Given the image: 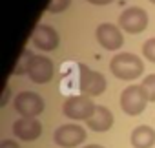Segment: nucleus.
<instances>
[{
    "mask_svg": "<svg viewBox=\"0 0 155 148\" xmlns=\"http://www.w3.org/2000/svg\"><path fill=\"white\" fill-rule=\"evenodd\" d=\"M0 148H20V146H18V143H15L11 139H4L0 143Z\"/></svg>",
    "mask_w": 155,
    "mask_h": 148,
    "instance_id": "a211bd4d",
    "label": "nucleus"
},
{
    "mask_svg": "<svg viewBox=\"0 0 155 148\" xmlns=\"http://www.w3.org/2000/svg\"><path fill=\"white\" fill-rule=\"evenodd\" d=\"M79 88H81L82 95L97 97V95L104 93V90H106V77L99 71H93V69H88V68L81 66Z\"/></svg>",
    "mask_w": 155,
    "mask_h": 148,
    "instance_id": "423d86ee",
    "label": "nucleus"
},
{
    "mask_svg": "<svg viewBox=\"0 0 155 148\" xmlns=\"http://www.w3.org/2000/svg\"><path fill=\"white\" fill-rule=\"evenodd\" d=\"M53 139L62 148H75L86 141V130L81 124H62L55 130Z\"/></svg>",
    "mask_w": 155,
    "mask_h": 148,
    "instance_id": "0eeeda50",
    "label": "nucleus"
},
{
    "mask_svg": "<svg viewBox=\"0 0 155 148\" xmlns=\"http://www.w3.org/2000/svg\"><path fill=\"white\" fill-rule=\"evenodd\" d=\"M148 13L142 8H126L119 17V28L126 33H140L148 28Z\"/></svg>",
    "mask_w": 155,
    "mask_h": 148,
    "instance_id": "39448f33",
    "label": "nucleus"
},
{
    "mask_svg": "<svg viewBox=\"0 0 155 148\" xmlns=\"http://www.w3.org/2000/svg\"><path fill=\"white\" fill-rule=\"evenodd\" d=\"M9 93H11V90H9V86H6V88H4V97H2V101H0V106H6V104H8Z\"/></svg>",
    "mask_w": 155,
    "mask_h": 148,
    "instance_id": "6ab92c4d",
    "label": "nucleus"
},
{
    "mask_svg": "<svg viewBox=\"0 0 155 148\" xmlns=\"http://www.w3.org/2000/svg\"><path fill=\"white\" fill-rule=\"evenodd\" d=\"M28 75L37 84L49 82L53 79V62L44 55H33L29 68H28Z\"/></svg>",
    "mask_w": 155,
    "mask_h": 148,
    "instance_id": "9d476101",
    "label": "nucleus"
},
{
    "mask_svg": "<svg viewBox=\"0 0 155 148\" xmlns=\"http://www.w3.org/2000/svg\"><path fill=\"white\" fill-rule=\"evenodd\" d=\"M95 108H97L95 103L88 95H71L66 99L62 112L66 117L73 121H88L95 113Z\"/></svg>",
    "mask_w": 155,
    "mask_h": 148,
    "instance_id": "7ed1b4c3",
    "label": "nucleus"
},
{
    "mask_svg": "<svg viewBox=\"0 0 155 148\" xmlns=\"http://www.w3.org/2000/svg\"><path fill=\"white\" fill-rule=\"evenodd\" d=\"M13 133L22 141H35L42 133V124L35 117H20L13 123Z\"/></svg>",
    "mask_w": 155,
    "mask_h": 148,
    "instance_id": "9b49d317",
    "label": "nucleus"
},
{
    "mask_svg": "<svg viewBox=\"0 0 155 148\" xmlns=\"http://www.w3.org/2000/svg\"><path fill=\"white\" fill-rule=\"evenodd\" d=\"M86 124L93 132H108L113 126V113L106 106H97L95 113L86 121Z\"/></svg>",
    "mask_w": 155,
    "mask_h": 148,
    "instance_id": "f8f14e48",
    "label": "nucleus"
},
{
    "mask_svg": "<svg viewBox=\"0 0 155 148\" xmlns=\"http://www.w3.org/2000/svg\"><path fill=\"white\" fill-rule=\"evenodd\" d=\"M95 35H97L99 44H101L104 49H108V51H117V49H120L122 44H124V35H122L120 28L115 26V24H111V22L99 24Z\"/></svg>",
    "mask_w": 155,
    "mask_h": 148,
    "instance_id": "6e6552de",
    "label": "nucleus"
},
{
    "mask_svg": "<svg viewBox=\"0 0 155 148\" xmlns=\"http://www.w3.org/2000/svg\"><path fill=\"white\" fill-rule=\"evenodd\" d=\"M146 104H148V97L140 84H131L124 88V92L120 93V108L124 113L131 117L140 115L146 110Z\"/></svg>",
    "mask_w": 155,
    "mask_h": 148,
    "instance_id": "f03ea898",
    "label": "nucleus"
},
{
    "mask_svg": "<svg viewBox=\"0 0 155 148\" xmlns=\"http://www.w3.org/2000/svg\"><path fill=\"white\" fill-rule=\"evenodd\" d=\"M90 4H93V6H108V4H111L113 0H88Z\"/></svg>",
    "mask_w": 155,
    "mask_h": 148,
    "instance_id": "aec40b11",
    "label": "nucleus"
},
{
    "mask_svg": "<svg viewBox=\"0 0 155 148\" xmlns=\"http://www.w3.org/2000/svg\"><path fill=\"white\" fill-rule=\"evenodd\" d=\"M130 143L133 148H151L155 144V130L148 124H140L131 132Z\"/></svg>",
    "mask_w": 155,
    "mask_h": 148,
    "instance_id": "ddd939ff",
    "label": "nucleus"
},
{
    "mask_svg": "<svg viewBox=\"0 0 155 148\" xmlns=\"http://www.w3.org/2000/svg\"><path fill=\"white\" fill-rule=\"evenodd\" d=\"M142 55H144L150 62H155V37H153V39H148V40L142 44Z\"/></svg>",
    "mask_w": 155,
    "mask_h": 148,
    "instance_id": "f3484780",
    "label": "nucleus"
},
{
    "mask_svg": "<svg viewBox=\"0 0 155 148\" xmlns=\"http://www.w3.org/2000/svg\"><path fill=\"white\" fill-rule=\"evenodd\" d=\"M110 69L111 73L120 79V81H135L142 75L144 71V64L140 60V57H137L135 53H117L111 62H110Z\"/></svg>",
    "mask_w": 155,
    "mask_h": 148,
    "instance_id": "f257e3e1",
    "label": "nucleus"
},
{
    "mask_svg": "<svg viewBox=\"0 0 155 148\" xmlns=\"http://www.w3.org/2000/svg\"><path fill=\"white\" fill-rule=\"evenodd\" d=\"M31 42L37 49H42V51H53L58 48L60 44V37L57 33L55 28L48 26V24H38L33 33H31Z\"/></svg>",
    "mask_w": 155,
    "mask_h": 148,
    "instance_id": "1a4fd4ad",
    "label": "nucleus"
},
{
    "mask_svg": "<svg viewBox=\"0 0 155 148\" xmlns=\"http://www.w3.org/2000/svg\"><path fill=\"white\" fill-rule=\"evenodd\" d=\"M69 4H71V0H49L46 9L49 13H62L69 8Z\"/></svg>",
    "mask_w": 155,
    "mask_h": 148,
    "instance_id": "dca6fc26",
    "label": "nucleus"
},
{
    "mask_svg": "<svg viewBox=\"0 0 155 148\" xmlns=\"http://www.w3.org/2000/svg\"><path fill=\"white\" fill-rule=\"evenodd\" d=\"M13 106L22 117H37V115H40L44 112L46 103L35 92H20V93L15 95Z\"/></svg>",
    "mask_w": 155,
    "mask_h": 148,
    "instance_id": "20e7f679",
    "label": "nucleus"
},
{
    "mask_svg": "<svg viewBox=\"0 0 155 148\" xmlns=\"http://www.w3.org/2000/svg\"><path fill=\"white\" fill-rule=\"evenodd\" d=\"M31 59H33V53L29 49H22L18 60L15 62V66L11 69V75H24V73H28V68H29Z\"/></svg>",
    "mask_w": 155,
    "mask_h": 148,
    "instance_id": "4468645a",
    "label": "nucleus"
},
{
    "mask_svg": "<svg viewBox=\"0 0 155 148\" xmlns=\"http://www.w3.org/2000/svg\"><path fill=\"white\" fill-rule=\"evenodd\" d=\"M84 148H104V146H101V144H88V146H84Z\"/></svg>",
    "mask_w": 155,
    "mask_h": 148,
    "instance_id": "412c9836",
    "label": "nucleus"
},
{
    "mask_svg": "<svg viewBox=\"0 0 155 148\" xmlns=\"http://www.w3.org/2000/svg\"><path fill=\"white\" fill-rule=\"evenodd\" d=\"M150 2H151V4H155V0H150Z\"/></svg>",
    "mask_w": 155,
    "mask_h": 148,
    "instance_id": "4be33fe9",
    "label": "nucleus"
},
{
    "mask_svg": "<svg viewBox=\"0 0 155 148\" xmlns=\"http://www.w3.org/2000/svg\"><path fill=\"white\" fill-rule=\"evenodd\" d=\"M140 86L144 88L148 101H150V103H155V73H151V75H146V77L142 79Z\"/></svg>",
    "mask_w": 155,
    "mask_h": 148,
    "instance_id": "2eb2a0df",
    "label": "nucleus"
}]
</instances>
